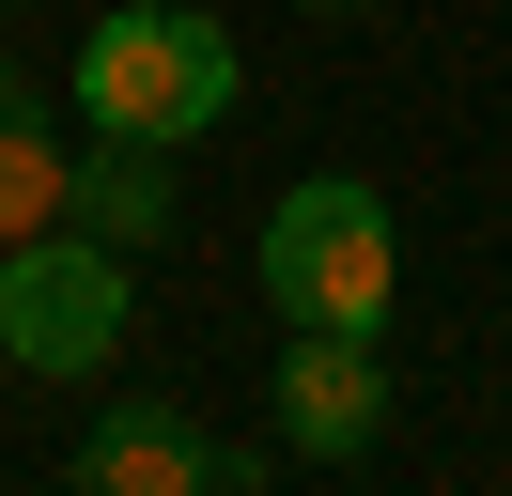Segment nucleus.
Wrapping results in <instances>:
<instances>
[{"label": "nucleus", "mask_w": 512, "mask_h": 496, "mask_svg": "<svg viewBox=\"0 0 512 496\" xmlns=\"http://www.w3.org/2000/svg\"><path fill=\"white\" fill-rule=\"evenodd\" d=\"M171 202H187V186H171V140H94V155H78V186H63V217H78V233H109L125 264L171 233Z\"/></svg>", "instance_id": "nucleus-6"}, {"label": "nucleus", "mask_w": 512, "mask_h": 496, "mask_svg": "<svg viewBox=\"0 0 512 496\" xmlns=\"http://www.w3.org/2000/svg\"><path fill=\"white\" fill-rule=\"evenodd\" d=\"M373 434H388V372H373V341H357V326H295V357H280V450L357 465Z\"/></svg>", "instance_id": "nucleus-5"}, {"label": "nucleus", "mask_w": 512, "mask_h": 496, "mask_svg": "<svg viewBox=\"0 0 512 496\" xmlns=\"http://www.w3.org/2000/svg\"><path fill=\"white\" fill-rule=\"evenodd\" d=\"M78 109H94V140H171V155L218 140L233 124V31L202 0H125L78 47Z\"/></svg>", "instance_id": "nucleus-1"}, {"label": "nucleus", "mask_w": 512, "mask_h": 496, "mask_svg": "<svg viewBox=\"0 0 512 496\" xmlns=\"http://www.w3.org/2000/svg\"><path fill=\"white\" fill-rule=\"evenodd\" d=\"M388 279H404V233H388V202L357 171H311L280 217H264V295H280V326H388Z\"/></svg>", "instance_id": "nucleus-2"}, {"label": "nucleus", "mask_w": 512, "mask_h": 496, "mask_svg": "<svg viewBox=\"0 0 512 496\" xmlns=\"http://www.w3.org/2000/svg\"><path fill=\"white\" fill-rule=\"evenodd\" d=\"M78 481L94 496H249L264 465L233 450V434H202L187 403H109V419L78 434Z\"/></svg>", "instance_id": "nucleus-4"}, {"label": "nucleus", "mask_w": 512, "mask_h": 496, "mask_svg": "<svg viewBox=\"0 0 512 496\" xmlns=\"http://www.w3.org/2000/svg\"><path fill=\"white\" fill-rule=\"evenodd\" d=\"M125 310H140V279H125L109 233H63V217H47V233L0 248V357L16 372H109Z\"/></svg>", "instance_id": "nucleus-3"}, {"label": "nucleus", "mask_w": 512, "mask_h": 496, "mask_svg": "<svg viewBox=\"0 0 512 496\" xmlns=\"http://www.w3.org/2000/svg\"><path fill=\"white\" fill-rule=\"evenodd\" d=\"M32 109H47V93H32V78H16V62H0V124H32Z\"/></svg>", "instance_id": "nucleus-8"}, {"label": "nucleus", "mask_w": 512, "mask_h": 496, "mask_svg": "<svg viewBox=\"0 0 512 496\" xmlns=\"http://www.w3.org/2000/svg\"><path fill=\"white\" fill-rule=\"evenodd\" d=\"M63 186H78V155L47 140V109H32V124H0V248L47 233V217H63Z\"/></svg>", "instance_id": "nucleus-7"}, {"label": "nucleus", "mask_w": 512, "mask_h": 496, "mask_svg": "<svg viewBox=\"0 0 512 496\" xmlns=\"http://www.w3.org/2000/svg\"><path fill=\"white\" fill-rule=\"evenodd\" d=\"M311 16H357V0H311Z\"/></svg>", "instance_id": "nucleus-9"}]
</instances>
